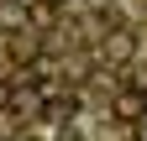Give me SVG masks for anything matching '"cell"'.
<instances>
[{
	"label": "cell",
	"instance_id": "1",
	"mask_svg": "<svg viewBox=\"0 0 147 141\" xmlns=\"http://www.w3.org/2000/svg\"><path fill=\"white\" fill-rule=\"evenodd\" d=\"M131 52H137V37H131L126 26H116V31H105V58H110V63H126Z\"/></svg>",
	"mask_w": 147,
	"mask_h": 141
},
{
	"label": "cell",
	"instance_id": "2",
	"mask_svg": "<svg viewBox=\"0 0 147 141\" xmlns=\"http://www.w3.org/2000/svg\"><path fill=\"white\" fill-rule=\"evenodd\" d=\"M21 26H26V5L0 0V31H21Z\"/></svg>",
	"mask_w": 147,
	"mask_h": 141
},
{
	"label": "cell",
	"instance_id": "3",
	"mask_svg": "<svg viewBox=\"0 0 147 141\" xmlns=\"http://www.w3.org/2000/svg\"><path fill=\"white\" fill-rule=\"evenodd\" d=\"M58 141H84V136H79V131H74L68 120H63V126H58Z\"/></svg>",
	"mask_w": 147,
	"mask_h": 141
},
{
	"label": "cell",
	"instance_id": "4",
	"mask_svg": "<svg viewBox=\"0 0 147 141\" xmlns=\"http://www.w3.org/2000/svg\"><path fill=\"white\" fill-rule=\"evenodd\" d=\"M11 94H16V89H11L5 78H0V110H5V104H11Z\"/></svg>",
	"mask_w": 147,
	"mask_h": 141
},
{
	"label": "cell",
	"instance_id": "5",
	"mask_svg": "<svg viewBox=\"0 0 147 141\" xmlns=\"http://www.w3.org/2000/svg\"><path fill=\"white\" fill-rule=\"evenodd\" d=\"M53 5H68V0H53Z\"/></svg>",
	"mask_w": 147,
	"mask_h": 141
}]
</instances>
